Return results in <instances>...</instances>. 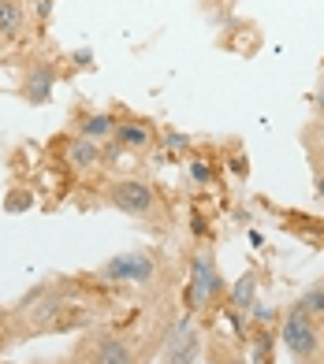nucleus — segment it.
<instances>
[{
	"label": "nucleus",
	"mask_w": 324,
	"mask_h": 364,
	"mask_svg": "<svg viewBox=\"0 0 324 364\" xmlns=\"http://www.w3.org/2000/svg\"><path fill=\"white\" fill-rule=\"evenodd\" d=\"M53 86H56V63L53 60H34L26 68V78H23V101L30 105H48L53 97Z\"/></svg>",
	"instance_id": "7"
},
{
	"label": "nucleus",
	"mask_w": 324,
	"mask_h": 364,
	"mask_svg": "<svg viewBox=\"0 0 324 364\" xmlns=\"http://www.w3.org/2000/svg\"><path fill=\"white\" fill-rule=\"evenodd\" d=\"M63 364H86V360H83V357H78V353L71 350V357H68V360H63Z\"/></svg>",
	"instance_id": "22"
},
{
	"label": "nucleus",
	"mask_w": 324,
	"mask_h": 364,
	"mask_svg": "<svg viewBox=\"0 0 324 364\" xmlns=\"http://www.w3.org/2000/svg\"><path fill=\"white\" fill-rule=\"evenodd\" d=\"M0 4H8V0H0Z\"/></svg>",
	"instance_id": "24"
},
{
	"label": "nucleus",
	"mask_w": 324,
	"mask_h": 364,
	"mask_svg": "<svg viewBox=\"0 0 324 364\" xmlns=\"http://www.w3.org/2000/svg\"><path fill=\"white\" fill-rule=\"evenodd\" d=\"M320 160H324V145H320Z\"/></svg>",
	"instance_id": "23"
},
{
	"label": "nucleus",
	"mask_w": 324,
	"mask_h": 364,
	"mask_svg": "<svg viewBox=\"0 0 324 364\" xmlns=\"http://www.w3.org/2000/svg\"><path fill=\"white\" fill-rule=\"evenodd\" d=\"M246 335L254 338V360L257 364H276L272 360V327H250Z\"/></svg>",
	"instance_id": "15"
},
{
	"label": "nucleus",
	"mask_w": 324,
	"mask_h": 364,
	"mask_svg": "<svg viewBox=\"0 0 324 364\" xmlns=\"http://www.w3.org/2000/svg\"><path fill=\"white\" fill-rule=\"evenodd\" d=\"M97 275L105 283H131V287H145L157 279V257L145 253V250H131V253H120V257H108Z\"/></svg>",
	"instance_id": "4"
},
{
	"label": "nucleus",
	"mask_w": 324,
	"mask_h": 364,
	"mask_svg": "<svg viewBox=\"0 0 324 364\" xmlns=\"http://www.w3.org/2000/svg\"><path fill=\"white\" fill-rule=\"evenodd\" d=\"M26 26V8L19 0H8V4H0V41H15L23 34Z\"/></svg>",
	"instance_id": "11"
},
{
	"label": "nucleus",
	"mask_w": 324,
	"mask_h": 364,
	"mask_svg": "<svg viewBox=\"0 0 324 364\" xmlns=\"http://www.w3.org/2000/svg\"><path fill=\"white\" fill-rule=\"evenodd\" d=\"M313 108H317V115H324V82H320L317 93H313Z\"/></svg>",
	"instance_id": "20"
},
{
	"label": "nucleus",
	"mask_w": 324,
	"mask_h": 364,
	"mask_svg": "<svg viewBox=\"0 0 324 364\" xmlns=\"http://www.w3.org/2000/svg\"><path fill=\"white\" fill-rule=\"evenodd\" d=\"M313 190H317V197L324 201V171H317V186H313Z\"/></svg>",
	"instance_id": "21"
},
{
	"label": "nucleus",
	"mask_w": 324,
	"mask_h": 364,
	"mask_svg": "<svg viewBox=\"0 0 324 364\" xmlns=\"http://www.w3.org/2000/svg\"><path fill=\"white\" fill-rule=\"evenodd\" d=\"M116 141L123 149H145V145H150V127H142V123H120L116 127Z\"/></svg>",
	"instance_id": "14"
},
{
	"label": "nucleus",
	"mask_w": 324,
	"mask_h": 364,
	"mask_svg": "<svg viewBox=\"0 0 324 364\" xmlns=\"http://www.w3.org/2000/svg\"><path fill=\"white\" fill-rule=\"evenodd\" d=\"M190 175H194V182H209V168H205V164H194Z\"/></svg>",
	"instance_id": "19"
},
{
	"label": "nucleus",
	"mask_w": 324,
	"mask_h": 364,
	"mask_svg": "<svg viewBox=\"0 0 324 364\" xmlns=\"http://www.w3.org/2000/svg\"><path fill=\"white\" fill-rule=\"evenodd\" d=\"M105 205L131 220H153L160 212V193L145 178H112L105 186Z\"/></svg>",
	"instance_id": "2"
},
{
	"label": "nucleus",
	"mask_w": 324,
	"mask_h": 364,
	"mask_svg": "<svg viewBox=\"0 0 324 364\" xmlns=\"http://www.w3.org/2000/svg\"><path fill=\"white\" fill-rule=\"evenodd\" d=\"M320 338H324V331L291 301L280 316V342L291 353V360L295 364H317L320 360Z\"/></svg>",
	"instance_id": "1"
},
{
	"label": "nucleus",
	"mask_w": 324,
	"mask_h": 364,
	"mask_svg": "<svg viewBox=\"0 0 324 364\" xmlns=\"http://www.w3.org/2000/svg\"><path fill=\"white\" fill-rule=\"evenodd\" d=\"M63 160H68V168L86 175L93 168H101V145L90 141V138H68V145H63Z\"/></svg>",
	"instance_id": "8"
},
{
	"label": "nucleus",
	"mask_w": 324,
	"mask_h": 364,
	"mask_svg": "<svg viewBox=\"0 0 324 364\" xmlns=\"http://www.w3.org/2000/svg\"><path fill=\"white\" fill-rule=\"evenodd\" d=\"M202 350H205V335L198 331L194 316H183L160 346V364H198Z\"/></svg>",
	"instance_id": "5"
},
{
	"label": "nucleus",
	"mask_w": 324,
	"mask_h": 364,
	"mask_svg": "<svg viewBox=\"0 0 324 364\" xmlns=\"http://www.w3.org/2000/svg\"><path fill=\"white\" fill-rule=\"evenodd\" d=\"M34 15H38V19L45 23L48 15H53V0H34Z\"/></svg>",
	"instance_id": "18"
},
{
	"label": "nucleus",
	"mask_w": 324,
	"mask_h": 364,
	"mask_svg": "<svg viewBox=\"0 0 324 364\" xmlns=\"http://www.w3.org/2000/svg\"><path fill=\"white\" fill-rule=\"evenodd\" d=\"M75 353L86 364H142L138 350L123 335H112V331H93V335L78 338Z\"/></svg>",
	"instance_id": "3"
},
{
	"label": "nucleus",
	"mask_w": 324,
	"mask_h": 364,
	"mask_svg": "<svg viewBox=\"0 0 324 364\" xmlns=\"http://www.w3.org/2000/svg\"><path fill=\"white\" fill-rule=\"evenodd\" d=\"M56 364H63V360H56Z\"/></svg>",
	"instance_id": "25"
},
{
	"label": "nucleus",
	"mask_w": 324,
	"mask_h": 364,
	"mask_svg": "<svg viewBox=\"0 0 324 364\" xmlns=\"http://www.w3.org/2000/svg\"><path fill=\"white\" fill-rule=\"evenodd\" d=\"M34 208V193H30L26 186H11L4 193V212L8 216H19V212H30Z\"/></svg>",
	"instance_id": "16"
},
{
	"label": "nucleus",
	"mask_w": 324,
	"mask_h": 364,
	"mask_svg": "<svg viewBox=\"0 0 324 364\" xmlns=\"http://www.w3.org/2000/svg\"><path fill=\"white\" fill-rule=\"evenodd\" d=\"M254 301H257V275L254 272H242L239 283L231 287V309L239 312V316H246V312L254 309Z\"/></svg>",
	"instance_id": "12"
},
{
	"label": "nucleus",
	"mask_w": 324,
	"mask_h": 364,
	"mask_svg": "<svg viewBox=\"0 0 324 364\" xmlns=\"http://www.w3.org/2000/svg\"><path fill=\"white\" fill-rule=\"evenodd\" d=\"M78 138H90V141H108V138H116V119H112L108 112H93L86 115L83 123H78Z\"/></svg>",
	"instance_id": "10"
},
{
	"label": "nucleus",
	"mask_w": 324,
	"mask_h": 364,
	"mask_svg": "<svg viewBox=\"0 0 324 364\" xmlns=\"http://www.w3.org/2000/svg\"><path fill=\"white\" fill-rule=\"evenodd\" d=\"M202 353H209V364H250L246 357H242L239 346L231 338H224V335H209Z\"/></svg>",
	"instance_id": "9"
},
{
	"label": "nucleus",
	"mask_w": 324,
	"mask_h": 364,
	"mask_svg": "<svg viewBox=\"0 0 324 364\" xmlns=\"http://www.w3.org/2000/svg\"><path fill=\"white\" fill-rule=\"evenodd\" d=\"M295 305H298L305 316H310V320L324 331V283H317V287H310V290H302Z\"/></svg>",
	"instance_id": "13"
},
{
	"label": "nucleus",
	"mask_w": 324,
	"mask_h": 364,
	"mask_svg": "<svg viewBox=\"0 0 324 364\" xmlns=\"http://www.w3.org/2000/svg\"><path fill=\"white\" fill-rule=\"evenodd\" d=\"M164 145L175 153V149H190V138L187 134H175V130H164Z\"/></svg>",
	"instance_id": "17"
},
{
	"label": "nucleus",
	"mask_w": 324,
	"mask_h": 364,
	"mask_svg": "<svg viewBox=\"0 0 324 364\" xmlns=\"http://www.w3.org/2000/svg\"><path fill=\"white\" fill-rule=\"evenodd\" d=\"M224 294V279L216 272V260L213 253H198L194 257V268H190V290H187V309H190V316L198 309H205L209 301H216V297Z\"/></svg>",
	"instance_id": "6"
}]
</instances>
